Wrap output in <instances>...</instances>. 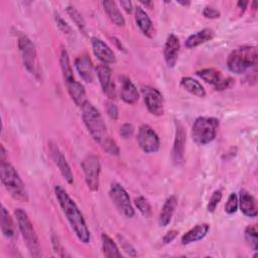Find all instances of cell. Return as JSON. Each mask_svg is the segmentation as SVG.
<instances>
[{
    "label": "cell",
    "mask_w": 258,
    "mask_h": 258,
    "mask_svg": "<svg viewBox=\"0 0 258 258\" xmlns=\"http://www.w3.org/2000/svg\"><path fill=\"white\" fill-rule=\"evenodd\" d=\"M1 231L5 238L13 239L16 236V226L13 218L4 206L1 208Z\"/></svg>",
    "instance_id": "27"
},
{
    "label": "cell",
    "mask_w": 258,
    "mask_h": 258,
    "mask_svg": "<svg viewBox=\"0 0 258 258\" xmlns=\"http://www.w3.org/2000/svg\"><path fill=\"white\" fill-rule=\"evenodd\" d=\"M81 110H82V119L84 121V124L88 132L90 133L94 141L101 145L105 141V139L109 137L107 134V128L101 116V113L89 101H87L81 107Z\"/></svg>",
    "instance_id": "4"
},
{
    "label": "cell",
    "mask_w": 258,
    "mask_h": 258,
    "mask_svg": "<svg viewBox=\"0 0 258 258\" xmlns=\"http://www.w3.org/2000/svg\"><path fill=\"white\" fill-rule=\"evenodd\" d=\"M258 52L256 46L243 45L233 49L227 58V67L230 72L240 75L257 64Z\"/></svg>",
    "instance_id": "2"
},
{
    "label": "cell",
    "mask_w": 258,
    "mask_h": 258,
    "mask_svg": "<svg viewBox=\"0 0 258 258\" xmlns=\"http://www.w3.org/2000/svg\"><path fill=\"white\" fill-rule=\"evenodd\" d=\"M14 216L18 225L17 227L22 235V238L26 244V247L28 248L30 255L33 257H39L41 255L39 239L28 215L23 209L18 208L15 209Z\"/></svg>",
    "instance_id": "5"
},
{
    "label": "cell",
    "mask_w": 258,
    "mask_h": 258,
    "mask_svg": "<svg viewBox=\"0 0 258 258\" xmlns=\"http://www.w3.org/2000/svg\"><path fill=\"white\" fill-rule=\"evenodd\" d=\"M177 3L180 4V5H182V6H188V5H190V2H189V1H177Z\"/></svg>",
    "instance_id": "46"
},
{
    "label": "cell",
    "mask_w": 258,
    "mask_h": 258,
    "mask_svg": "<svg viewBox=\"0 0 258 258\" xmlns=\"http://www.w3.org/2000/svg\"><path fill=\"white\" fill-rule=\"evenodd\" d=\"M179 48H180V43H179L178 37L172 33L169 34L166 38L164 49H163V55H164V59L167 67L173 68L175 66L178 58V54H179Z\"/></svg>",
    "instance_id": "17"
},
{
    "label": "cell",
    "mask_w": 258,
    "mask_h": 258,
    "mask_svg": "<svg viewBox=\"0 0 258 258\" xmlns=\"http://www.w3.org/2000/svg\"><path fill=\"white\" fill-rule=\"evenodd\" d=\"M134 204H135V207L137 208V210L141 213V215L143 217L149 218L151 216V206H150L149 202L147 201V199H145L142 196H139V197L135 198Z\"/></svg>",
    "instance_id": "33"
},
{
    "label": "cell",
    "mask_w": 258,
    "mask_h": 258,
    "mask_svg": "<svg viewBox=\"0 0 258 258\" xmlns=\"http://www.w3.org/2000/svg\"><path fill=\"white\" fill-rule=\"evenodd\" d=\"M210 230V225L203 223L196 225L194 228L188 230L185 234L181 237V244L182 245H188L194 242H198L206 237Z\"/></svg>",
    "instance_id": "23"
},
{
    "label": "cell",
    "mask_w": 258,
    "mask_h": 258,
    "mask_svg": "<svg viewBox=\"0 0 258 258\" xmlns=\"http://www.w3.org/2000/svg\"><path fill=\"white\" fill-rule=\"evenodd\" d=\"M180 87L190 93L194 96H197L199 98H204L206 96V90L202 86V84L190 78V77H183L180 80Z\"/></svg>",
    "instance_id": "28"
},
{
    "label": "cell",
    "mask_w": 258,
    "mask_h": 258,
    "mask_svg": "<svg viewBox=\"0 0 258 258\" xmlns=\"http://www.w3.org/2000/svg\"><path fill=\"white\" fill-rule=\"evenodd\" d=\"M137 142L139 147L145 153H154L159 149L160 141L156 132L147 124L139 127L137 133Z\"/></svg>",
    "instance_id": "11"
},
{
    "label": "cell",
    "mask_w": 258,
    "mask_h": 258,
    "mask_svg": "<svg viewBox=\"0 0 258 258\" xmlns=\"http://www.w3.org/2000/svg\"><path fill=\"white\" fill-rule=\"evenodd\" d=\"M237 210H238V197L235 192H232L228 197L227 203L225 205V212L228 215H233L237 212Z\"/></svg>",
    "instance_id": "35"
},
{
    "label": "cell",
    "mask_w": 258,
    "mask_h": 258,
    "mask_svg": "<svg viewBox=\"0 0 258 258\" xmlns=\"http://www.w3.org/2000/svg\"><path fill=\"white\" fill-rule=\"evenodd\" d=\"M249 4V2L248 1H239L238 3H237V6H238V8L241 10V13H243L244 11H245V9L247 8V5Z\"/></svg>",
    "instance_id": "45"
},
{
    "label": "cell",
    "mask_w": 258,
    "mask_h": 258,
    "mask_svg": "<svg viewBox=\"0 0 258 258\" xmlns=\"http://www.w3.org/2000/svg\"><path fill=\"white\" fill-rule=\"evenodd\" d=\"M82 168L85 174V180L92 191H98L100 185L101 164L100 159L95 154H88L82 161Z\"/></svg>",
    "instance_id": "9"
},
{
    "label": "cell",
    "mask_w": 258,
    "mask_h": 258,
    "mask_svg": "<svg viewBox=\"0 0 258 258\" xmlns=\"http://www.w3.org/2000/svg\"><path fill=\"white\" fill-rule=\"evenodd\" d=\"M222 197H223V194H222V190H221V189H216V190L212 194V196H211V198H210V200H209L208 206H207L208 212H210V213L215 212V210L217 209L219 203H220L221 200H222Z\"/></svg>",
    "instance_id": "36"
},
{
    "label": "cell",
    "mask_w": 258,
    "mask_h": 258,
    "mask_svg": "<svg viewBox=\"0 0 258 258\" xmlns=\"http://www.w3.org/2000/svg\"><path fill=\"white\" fill-rule=\"evenodd\" d=\"M220 121L215 117H198L191 127V139L197 145H207L217 136Z\"/></svg>",
    "instance_id": "6"
},
{
    "label": "cell",
    "mask_w": 258,
    "mask_h": 258,
    "mask_svg": "<svg viewBox=\"0 0 258 258\" xmlns=\"http://www.w3.org/2000/svg\"><path fill=\"white\" fill-rule=\"evenodd\" d=\"M203 15L206 17V18H209V19H216V18H219L221 13L219 10L215 9L214 7H211V6H206L203 10Z\"/></svg>",
    "instance_id": "41"
},
{
    "label": "cell",
    "mask_w": 258,
    "mask_h": 258,
    "mask_svg": "<svg viewBox=\"0 0 258 258\" xmlns=\"http://www.w3.org/2000/svg\"><path fill=\"white\" fill-rule=\"evenodd\" d=\"M120 5L122 6V8L127 12V13H132L133 11V5L130 1H120Z\"/></svg>",
    "instance_id": "44"
},
{
    "label": "cell",
    "mask_w": 258,
    "mask_h": 258,
    "mask_svg": "<svg viewBox=\"0 0 258 258\" xmlns=\"http://www.w3.org/2000/svg\"><path fill=\"white\" fill-rule=\"evenodd\" d=\"M120 98L123 102L129 105L135 104L139 99V92L132 83V81L126 77H120Z\"/></svg>",
    "instance_id": "18"
},
{
    "label": "cell",
    "mask_w": 258,
    "mask_h": 258,
    "mask_svg": "<svg viewBox=\"0 0 258 258\" xmlns=\"http://www.w3.org/2000/svg\"><path fill=\"white\" fill-rule=\"evenodd\" d=\"M54 195L59 207L62 210L73 232L77 238L84 244L90 243L91 235L87 223L81 210L78 208L75 201L69 196L67 190L59 184L54 186Z\"/></svg>",
    "instance_id": "1"
},
{
    "label": "cell",
    "mask_w": 258,
    "mask_h": 258,
    "mask_svg": "<svg viewBox=\"0 0 258 258\" xmlns=\"http://www.w3.org/2000/svg\"><path fill=\"white\" fill-rule=\"evenodd\" d=\"M96 75L101 85L103 93L111 100L116 97V86L112 80V71L109 66L99 64L96 68Z\"/></svg>",
    "instance_id": "15"
},
{
    "label": "cell",
    "mask_w": 258,
    "mask_h": 258,
    "mask_svg": "<svg viewBox=\"0 0 258 258\" xmlns=\"http://www.w3.org/2000/svg\"><path fill=\"white\" fill-rule=\"evenodd\" d=\"M109 197L120 214L125 218L131 219L134 216V209L132 207L130 197L126 189L118 182H113L109 188Z\"/></svg>",
    "instance_id": "8"
},
{
    "label": "cell",
    "mask_w": 258,
    "mask_h": 258,
    "mask_svg": "<svg viewBox=\"0 0 258 258\" xmlns=\"http://www.w3.org/2000/svg\"><path fill=\"white\" fill-rule=\"evenodd\" d=\"M215 36V32L211 28H204L196 33L190 34L186 40L184 41V45L186 48H195L209 40H212Z\"/></svg>",
    "instance_id": "24"
},
{
    "label": "cell",
    "mask_w": 258,
    "mask_h": 258,
    "mask_svg": "<svg viewBox=\"0 0 258 258\" xmlns=\"http://www.w3.org/2000/svg\"><path fill=\"white\" fill-rule=\"evenodd\" d=\"M48 148H49L51 158L54 161L55 165L57 166L62 177L67 180L68 183H70V184L74 183L73 171H72L71 166H70L64 154L62 153V151L59 149V147L54 142H49Z\"/></svg>",
    "instance_id": "13"
},
{
    "label": "cell",
    "mask_w": 258,
    "mask_h": 258,
    "mask_svg": "<svg viewBox=\"0 0 258 258\" xmlns=\"http://www.w3.org/2000/svg\"><path fill=\"white\" fill-rule=\"evenodd\" d=\"M18 47L21 53L23 66L25 67L27 72L35 79H39L40 72L34 43L28 36H26L25 34H21L18 37Z\"/></svg>",
    "instance_id": "7"
},
{
    "label": "cell",
    "mask_w": 258,
    "mask_h": 258,
    "mask_svg": "<svg viewBox=\"0 0 258 258\" xmlns=\"http://www.w3.org/2000/svg\"><path fill=\"white\" fill-rule=\"evenodd\" d=\"M75 67L81 76V78L86 83H92L94 80V75L96 70H94L93 61L87 53L78 56L75 60Z\"/></svg>",
    "instance_id": "19"
},
{
    "label": "cell",
    "mask_w": 258,
    "mask_h": 258,
    "mask_svg": "<svg viewBox=\"0 0 258 258\" xmlns=\"http://www.w3.org/2000/svg\"><path fill=\"white\" fill-rule=\"evenodd\" d=\"M186 140V134L182 124L175 120V135L174 142L171 151V159L175 165H180L183 162L184 155V145Z\"/></svg>",
    "instance_id": "14"
},
{
    "label": "cell",
    "mask_w": 258,
    "mask_h": 258,
    "mask_svg": "<svg viewBox=\"0 0 258 258\" xmlns=\"http://www.w3.org/2000/svg\"><path fill=\"white\" fill-rule=\"evenodd\" d=\"M1 182L10 196L19 202H28V194L24 182L14 166L4 160L0 163Z\"/></svg>",
    "instance_id": "3"
},
{
    "label": "cell",
    "mask_w": 258,
    "mask_h": 258,
    "mask_svg": "<svg viewBox=\"0 0 258 258\" xmlns=\"http://www.w3.org/2000/svg\"><path fill=\"white\" fill-rule=\"evenodd\" d=\"M102 5L104 7V10H105L107 16L115 25H117L119 27H123L125 25V18L122 15V13L115 1L106 0V1L102 2Z\"/></svg>",
    "instance_id": "26"
},
{
    "label": "cell",
    "mask_w": 258,
    "mask_h": 258,
    "mask_svg": "<svg viewBox=\"0 0 258 258\" xmlns=\"http://www.w3.org/2000/svg\"><path fill=\"white\" fill-rule=\"evenodd\" d=\"M134 12H135V22L138 28L145 36L151 38L154 33V27L150 17L140 6H136L134 8Z\"/></svg>",
    "instance_id": "21"
},
{
    "label": "cell",
    "mask_w": 258,
    "mask_h": 258,
    "mask_svg": "<svg viewBox=\"0 0 258 258\" xmlns=\"http://www.w3.org/2000/svg\"><path fill=\"white\" fill-rule=\"evenodd\" d=\"M238 207L248 218H255L258 214L255 198L246 189H241L238 200Z\"/></svg>",
    "instance_id": "20"
},
{
    "label": "cell",
    "mask_w": 258,
    "mask_h": 258,
    "mask_svg": "<svg viewBox=\"0 0 258 258\" xmlns=\"http://www.w3.org/2000/svg\"><path fill=\"white\" fill-rule=\"evenodd\" d=\"M92 49L95 56L103 63V64H112L116 62V56L114 51L111 47L101 38L99 37H92Z\"/></svg>",
    "instance_id": "16"
},
{
    "label": "cell",
    "mask_w": 258,
    "mask_h": 258,
    "mask_svg": "<svg viewBox=\"0 0 258 258\" xmlns=\"http://www.w3.org/2000/svg\"><path fill=\"white\" fill-rule=\"evenodd\" d=\"M106 111H107V114L108 116L113 119V120H117L118 117H119V110H118V107L111 101L107 102L106 103Z\"/></svg>",
    "instance_id": "39"
},
{
    "label": "cell",
    "mask_w": 258,
    "mask_h": 258,
    "mask_svg": "<svg viewBox=\"0 0 258 258\" xmlns=\"http://www.w3.org/2000/svg\"><path fill=\"white\" fill-rule=\"evenodd\" d=\"M102 148L110 155H114L117 156L120 153V148L118 146V144L116 143V141L114 139H112L110 136L108 138L105 139V141L101 144Z\"/></svg>",
    "instance_id": "34"
},
{
    "label": "cell",
    "mask_w": 258,
    "mask_h": 258,
    "mask_svg": "<svg viewBox=\"0 0 258 258\" xmlns=\"http://www.w3.org/2000/svg\"><path fill=\"white\" fill-rule=\"evenodd\" d=\"M141 94L147 110L152 115L161 116L164 112V101L162 94L157 89L149 86H142Z\"/></svg>",
    "instance_id": "10"
},
{
    "label": "cell",
    "mask_w": 258,
    "mask_h": 258,
    "mask_svg": "<svg viewBox=\"0 0 258 258\" xmlns=\"http://www.w3.org/2000/svg\"><path fill=\"white\" fill-rule=\"evenodd\" d=\"M66 86L70 97L77 106L82 107L88 101L84 86L80 82L76 81V79L69 83H66Z\"/></svg>",
    "instance_id": "25"
},
{
    "label": "cell",
    "mask_w": 258,
    "mask_h": 258,
    "mask_svg": "<svg viewBox=\"0 0 258 258\" xmlns=\"http://www.w3.org/2000/svg\"><path fill=\"white\" fill-rule=\"evenodd\" d=\"M177 234H178V231H176V230H170V231H168V232L163 236V238H162L163 243H164V244H169V243H171V242L176 238Z\"/></svg>",
    "instance_id": "43"
},
{
    "label": "cell",
    "mask_w": 258,
    "mask_h": 258,
    "mask_svg": "<svg viewBox=\"0 0 258 258\" xmlns=\"http://www.w3.org/2000/svg\"><path fill=\"white\" fill-rule=\"evenodd\" d=\"M59 63H60V69H61V72H62V77H63L64 83H69V82L75 80L72 64H71L70 57H69V53H68L67 49L63 48V47L60 50Z\"/></svg>",
    "instance_id": "30"
},
{
    "label": "cell",
    "mask_w": 258,
    "mask_h": 258,
    "mask_svg": "<svg viewBox=\"0 0 258 258\" xmlns=\"http://www.w3.org/2000/svg\"><path fill=\"white\" fill-rule=\"evenodd\" d=\"M51 242H52V247L54 249V251L59 255V256H66V253H64V249L63 247L61 246V243L58 239V237L56 235H52L51 236Z\"/></svg>",
    "instance_id": "42"
},
{
    "label": "cell",
    "mask_w": 258,
    "mask_h": 258,
    "mask_svg": "<svg viewBox=\"0 0 258 258\" xmlns=\"http://www.w3.org/2000/svg\"><path fill=\"white\" fill-rule=\"evenodd\" d=\"M102 240V251L105 257L107 258H114V257H122V253L120 252L118 246L113 241L111 237L107 234L103 233L101 236Z\"/></svg>",
    "instance_id": "29"
},
{
    "label": "cell",
    "mask_w": 258,
    "mask_h": 258,
    "mask_svg": "<svg viewBox=\"0 0 258 258\" xmlns=\"http://www.w3.org/2000/svg\"><path fill=\"white\" fill-rule=\"evenodd\" d=\"M118 240H119V243L121 245V248L122 250L129 256H136V251H135V248L123 237V236H120L118 235L117 236Z\"/></svg>",
    "instance_id": "37"
},
{
    "label": "cell",
    "mask_w": 258,
    "mask_h": 258,
    "mask_svg": "<svg viewBox=\"0 0 258 258\" xmlns=\"http://www.w3.org/2000/svg\"><path fill=\"white\" fill-rule=\"evenodd\" d=\"M67 13L69 14V16L71 17V19L73 20V22L76 24V26L79 28V30L84 34L87 35V25H86V21L84 19V17L82 16V14L78 11V9L74 6H68L67 7Z\"/></svg>",
    "instance_id": "31"
},
{
    "label": "cell",
    "mask_w": 258,
    "mask_h": 258,
    "mask_svg": "<svg viewBox=\"0 0 258 258\" xmlns=\"http://www.w3.org/2000/svg\"><path fill=\"white\" fill-rule=\"evenodd\" d=\"M176 207L177 199L175 196H170L165 200L158 217V223L161 227H166L171 222Z\"/></svg>",
    "instance_id": "22"
},
{
    "label": "cell",
    "mask_w": 258,
    "mask_h": 258,
    "mask_svg": "<svg viewBox=\"0 0 258 258\" xmlns=\"http://www.w3.org/2000/svg\"><path fill=\"white\" fill-rule=\"evenodd\" d=\"M245 239L249 243V245L252 247L254 251H257L258 249V232L257 228L254 225H249L245 229Z\"/></svg>",
    "instance_id": "32"
},
{
    "label": "cell",
    "mask_w": 258,
    "mask_h": 258,
    "mask_svg": "<svg viewBox=\"0 0 258 258\" xmlns=\"http://www.w3.org/2000/svg\"><path fill=\"white\" fill-rule=\"evenodd\" d=\"M134 126L130 123H125L120 127V135L122 138L127 139L133 135Z\"/></svg>",
    "instance_id": "40"
},
{
    "label": "cell",
    "mask_w": 258,
    "mask_h": 258,
    "mask_svg": "<svg viewBox=\"0 0 258 258\" xmlns=\"http://www.w3.org/2000/svg\"><path fill=\"white\" fill-rule=\"evenodd\" d=\"M197 76H199L203 81L213 86L216 91H224L229 89L233 85V80L228 77H224L222 73L213 68H207L198 71Z\"/></svg>",
    "instance_id": "12"
},
{
    "label": "cell",
    "mask_w": 258,
    "mask_h": 258,
    "mask_svg": "<svg viewBox=\"0 0 258 258\" xmlns=\"http://www.w3.org/2000/svg\"><path fill=\"white\" fill-rule=\"evenodd\" d=\"M55 22H56V25L57 27L67 35H72L73 34V30H72V27L58 15V14H55Z\"/></svg>",
    "instance_id": "38"
}]
</instances>
